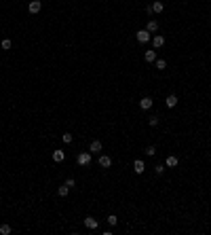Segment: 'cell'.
Returning a JSON list of instances; mask_svg holds the SVG:
<instances>
[{
  "label": "cell",
  "instance_id": "7",
  "mask_svg": "<svg viewBox=\"0 0 211 235\" xmlns=\"http://www.w3.org/2000/svg\"><path fill=\"white\" fill-rule=\"evenodd\" d=\"M152 45H154V49H158V47H163L165 45V36H161V34H156L152 38Z\"/></svg>",
  "mask_w": 211,
  "mask_h": 235
},
{
  "label": "cell",
  "instance_id": "20",
  "mask_svg": "<svg viewBox=\"0 0 211 235\" xmlns=\"http://www.w3.org/2000/svg\"><path fill=\"white\" fill-rule=\"evenodd\" d=\"M146 155H148V157H154V155H156V148H154V146H146Z\"/></svg>",
  "mask_w": 211,
  "mask_h": 235
},
{
  "label": "cell",
  "instance_id": "21",
  "mask_svg": "<svg viewBox=\"0 0 211 235\" xmlns=\"http://www.w3.org/2000/svg\"><path fill=\"white\" fill-rule=\"evenodd\" d=\"M11 47H13V43L9 38H4V40H2V49H11Z\"/></svg>",
  "mask_w": 211,
  "mask_h": 235
},
{
  "label": "cell",
  "instance_id": "16",
  "mask_svg": "<svg viewBox=\"0 0 211 235\" xmlns=\"http://www.w3.org/2000/svg\"><path fill=\"white\" fill-rule=\"evenodd\" d=\"M144 57H146V61H156V49L154 51H146Z\"/></svg>",
  "mask_w": 211,
  "mask_h": 235
},
{
  "label": "cell",
  "instance_id": "4",
  "mask_svg": "<svg viewBox=\"0 0 211 235\" xmlns=\"http://www.w3.org/2000/svg\"><path fill=\"white\" fill-rule=\"evenodd\" d=\"M133 169H135V174H144V172H146V163H144L141 159H135V161H133Z\"/></svg>",
  "mask_w": 211,
  "mask_h": 235
},
{
  "label": "cell",
  "instance_id": "3",
  "mask_svg": "<svg viewBox=\"0 0 211 235\" xmlns=\"http://www.w3.org/2000/svg\"><path fill=\"white\" fill-rule=\"evenodd\" d=\"M152 104H154L152 97H141V100H140V108H141V110H150Z\"/></svg>",
  "mask_w": 211,
  "mask_h": 235
},
{
  "label": "cell",
  "instance_id": "23",
  "mask_svg": "<svg viewBox=\"0 0 211 235\" xmlns=\"http://www.w3.org/2000/svg\"><path fill=\"white\" fill-rule=\"evenodd\" d=\"M148 123H150L152 127H156V125H158V117H150L148 119Z\"/></svg>",
  "mask_w": 211,
  "mask_h": 235
},
{
  "label": "cell",
  "instance_id": "9",
  "mask_svg": "<svg viewBox=\"0 0 211 235\" xmlns=\"http://www.w3.org/2000/svg\"><path fill=\"white\" fill-rule=\"evenodd\" d=\"M97 220H95V218H91V216H87V218H84V227H87V229H97Z\"/></svg>",
  "mask_w": 211,
  "mask_h": 235
},
{
  "label": "cell",
  "instance_id": "1",
  "mask_svg": "<svg viewBox=\"0 0 211 235\" xmlns=\"http://www.w3.org/2000/svg\"><path fill=\"white\" fill-rule=\"evenodd\" d=\"M40 9H42V2H40V0H32V2H30V7H28V11L32 13V15L40 13Z\"/></svg>",
  "mask_w": 211,
  "mask_h": 235
},
{
  "label": "cell",
  "instance_id": "12",
  "mask_svg": "<svg viewBox=\"0 0 211 235\" xmlns=\"http://www.w3.org/2000/svg\"><path fill=\"white\" fill-rule=\"evenodd\" d=\"M89 151H91V153H99V151H101V142L93 140V142H91V146H89Z\"/></svg>",
  "mask_w": 211,
  "mask_h": 235
},
{
  "label": "cell",
  "instance_id": "11",
  "mask_svg": "<svg viewBox=\"0 0 211 235\" xmlns=\"http://www.w3.org/2000/svg\"><path fill=\"white\" fill-rule=\"evenodd\" d=\"M146 30H148L150 34H152V32H156V30H158V21H156V19H150V21H148V25H146Z\"/></svg>",
  "mask_w": 211,
  "mask_h": 235
},
{
  "label": "cell",
  "instance_id": "25",
  "mask_svg": "<svg viewBox=\"0 0 211 235\" xmlns=\"http://www.w3.org/2000/svg\"><path fill=\"white\" fill-rule=\"evenodd\" d=\"M165 172V165H156V174H163Z\"/></svg>",
  "mask_w": 211,
  "mask_h": 235
},
{
  "label": "cell",
  "instance_id": "22",
  "mask_svg": "<svg viewBox=\"0 0 211 235\" xmlns=\"http://www.w3.org/2000/svg\"><path fill=\"white\" fill-rule=\"evenodd\" d=\"M61 140L66 142V144H70V142H72V133H63V136H61Z\"/></svg>",
  "mask_w": 211,
  "mask_h": 235
},
{
  "label": "cell",
  "instance_id": "13",
  "mask_svg": "<svg viewBox=\"0 0 211 235\" xmlns=\"http://www.w3.org/2000/svg\"><path fill=\"white\" fill-rule=\"evenodd\" d=\"M150 7H152L154 13H163V11H165V4L161 2V0H156V2H154V4H150Z\"/></svg>",
  "mask_w": 211,
  "mask_h": 235
},
{
  "label": "cell",
  "instance_id": "15",
  "mask_svg": "<svg viewBox=\"0 0 211 235\" xmlns=\"http://www.w3.org/2000/svg\"><path fill=\"white\" fill-rule=\"evenodd\" d=\"M68 193H70V187H68V184H63V187L57 188V195H59V197H66Z\"/></svg>",
  "mask_w": 211,
  "mask_h": 235
},
{
  "label": "cell",
  "instance_id": "18",
  "mask_svg": "<svg viewBox=\"0 0 211 235\" xmlns=\"http://www.w3.org/2000/svg\"><path fill=\"white\" fill-rule=\"evenodd\" d=\"M0 233L9 235V233H11V227H9V224H0Z\"/></svg>",
  "mask_w": 211,
  "mask_h": 235
},
{
  "label": "cell",
  "instance_id": "6",
  "mask_svg": "<svg viewBox=\"0 0 211 235\" xmlns=\"http://www.w3.org/2000/svg\"><path fill=\"white\" fill-rule=\"evenodd\" d=\"M177 163H179V159H177L175 155H171V157L165 159V165H167V167H177Z\"/></svg>",
  "mask_w": 211,
  "mask_h": 235
},
{
  "label": "cell",
  "instance_id": "5",
  "mask_svg": "<svg viewBox=\"0 0 211 235\" xmlns=\"http://www.w3.org/2000/svg\"><path fill=\"white\" fill-rule=\"evenodd\" d=\"M76 161H78V165H89L91 163V153H80Z\"/></svg>",
  "mask_w": 211,
  "mask_h": 235
},
{
  "label": "cell",
  "instance_id": "17",
  "mask_svg": "<svg viewBox=\"0 0 211 235\" xmlns=\"http://www.w3.org/2000/svg\"><path fill=\"white\" fill-rule=\"evenodd\" d=\"M167 68V61L165 59H156V70H165Z\"/></svg>",
  "mask_w": 211,
  "mask_h": 235
},
{
  "label": "cell",
  "instance_id": "2",
  "mask_svg": "<svg viewBox=\"0 0 211 235\" xmlns=\"http://www.w3.org/2000/svg\"><path fill=\"white\" fill-rule=\"evenodd\" d=\"M135 36H137V40H140L141 45H144V43H148V40H152V36H150V32H148V30H140Z\"/></svg>",
  "mask_w": 211,
  "mask_h": 235
},
{
  "label": "cell",
  "instance_id": "24",
  "mask_svg": "<svg viewBox=\"0 0 211 235\" xmlns=\"http://www.w3.org/2000/svg\"><path fill=\"white\" fill-rule=\"evenodd\" d=\"M66 184H68V187H76V182H74V178H68V180H66Z\"/></svg>",
  "mask_w": 211,
  "mask_h": 235
},
{
  "label": "cell",
  "instance_id": "14",
  "mask_svg": "<svg viewBox=\"0 0 211 235\" xmlns=\"http://www.w3.org/2000/svg\"><path fill=\"white\" fill-rule=\"evenodd\" d=\"M63 159H66V155H63V151H55V153H53V161H55V163H61Z\"/></svg>",
  "mask_w": 211,
  "mask_h": 235
},
{
  "label": "cell",
  "instance_id": "8",
  "mask_svg": "<svg viewBox=\"0 0 211 235\" xmlns=\"http://www.w3.org/2000/svg\"><path fill=\"white\" fill-rule=\"evenodd\" d=\"M99 165H101V167H106V169H108V167L112 165V159H110L108 155H101V157H99Z\"/></svg>",
  "mask_w": 211,
  "mask_h": 235
},
{
  "label": "cell",
  "instance_id": "19",
  "mask_svg": "<svg viewBox=\"0 0 211 235\" xmlns=\"http://www.w3.org/2000/svg\"><path fill=\"white\" fill-rule=\"evenodd\" d=\"M108 224H112V227H114V224H118V218L114 216V214H110V216H108Z\"/></svg>",
  "mask_w": 211,
  "mask_h": 235
},
{
  "label": "cell",
  "instance_id": "10",
  "mask_svg": "<svg viewBox=\"0 0 211 235\" xmlns=\"http://www.w3.org/2000/svg\"><path fill=\"white\" fill-rule=\"evenodd\" d=\"M165 104L169 106V108H175V106H177V95H167Z\"/></svg>",
  "mask_w": 211,
  "mask_h": 235
}]
</instances>
